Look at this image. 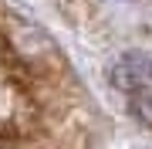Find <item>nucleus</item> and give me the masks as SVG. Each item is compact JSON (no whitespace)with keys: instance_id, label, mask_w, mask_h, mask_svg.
<instances>
[{"instance_id":"obj_1","label":"nucleus","mask_w":152,"mask_h":149,"mask_svg":"<svg viewBox=\"0 0 152 149\" xmlns=\"http://www.w3.org/2000/svg\"><path fill=\"white\" fill-rule=\"evenodd\" d=\"M112 81L122 88L132 115L142 119L145 126H152V58L135 54V51L118 58V65L112 71Z\"/></svg>"}]
</instances>
